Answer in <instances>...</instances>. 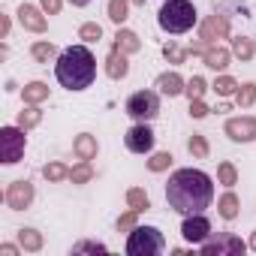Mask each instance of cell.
Masks as SVG:
<instances>
[{"label": "cell", "mask_w": 256, "mask_h": 256, "mask_svg": "<svg viewBox=\"0 0 256 256\" xmlns=\"http://www.w3.org/2000/svg\"><path fill=\"white\" fill-rule=\"evenodd\" d=\"M166 202L178 214H202L214 202V184L202 169H178L166 184Z\"/></svg>", "instance_id": "1"}, {"label": "cell", "mask_w": 256, "mask_h": 256, "mask_svg": "<svg viewBox=\"0 0 256 256\" xmlns=\"http://www.w3.org/2000/svg\"><path fill=\"white\" fill-rule=\"evenodd\" d=\"M54 76L66 90H84L96 78V58L88 46H70L58 54Z\"/></svg>", "instance_id": "2"}, {"label": "cell", "mask_w": 256, "mask_h": 256, "mask_svg": "<svg viewBox=\"0 0 256 256\" xmlns=\"http://www.w3.org/2000/svg\"><path fill=\"white\" fill-rule=\"evenodd\" d=\"M196 6L190 0H166L157 12V22L166 34H187L193 24H196Z\"/></svg>", "instance_id": "3"}, {"label": "cell", "mask_w": 256, "mask_h": 256, "mask_svg": "<svg viewBox=\"0 0 256 256\" xmlns=\"http://www.w3.org/2000/svg\"><path fill=\"white\" fill-rule=\"evenodd\" d=\"M166 250V238L157 226H133L126 238V253L130 256H157Z\"/></svg>", "instance_id": "4"}, {"label": "cell", "mask_w": 256, "mask_h": 256, "mask_svg": "<svg viewBox=\"0 0 256 256\" xmlns=\"http://www.w3.org/2000/svg\"><path fill=\"white\" fill-rule=\"evenodd\" d=\"M199 250H202V256H238L247 250V244L232 232H217V235H208L199 244Z\"/></svg>", "instance_id": "5"}, {"label": "cell", "mask_w": 256, "mask_h": 256, "mask_svg": "<svg viewBox=\"0 0 256 256\" xmlns=\"http://www.w3.org/2000/svg\"><path fill=\"white\" fill-rule=\"evenodd\" d=\"M126 114L139 124H148L160 114V96L154 90H136L130 100H126Z\"/></svg>", "instance_id": "6"}, {"label": "cell", "mask_w": 256, "mask_h": 256, "mask_svg": "<svg viewBox=\"0 0 256 256\" xmlns=\"http://www.w3.org/2000/svg\"><path fill=\"white\" fill-rule=\"evenodd\" d=\"M24 133L28 130H22L18 124L16 126H4V130H0V154H4V163L6 166H16L22 160V154H24Z\"/></svg>", "instance_id": "7"}, {"label": "cell", "mask_w": 256, "mask_h": 256, "mask_svg": "<svg viewBox=\"0 0 256 256\" xmlns=\"http://www.w3.org/2000/svg\"><path fill=\"white\" fill-rule=\"evenodd\" d=\"M154 130L148 124H136V126H130L126 130V136H124V145H126V151H133V154H151L154 151Z\"/></svg>", "instance_id": "8"}, {"label": "cell", "mask_w": 256, "mask_h": 256, "mask_svg": "<svg viewBox=\"0 0 256 256\" xmlns=\"http://www.w3.org/2000/svg\"><path fill=\"white\" fill-rule=\"evenodd\" d=\"M226 36H229V18L220 16V12L208 16V18L199 24V40H202L205 46H214L217 40H226Z\"/></svg>", "instance_id": "9"}, {"label": "cell", "mask_w": 256, "mask_h": 256, "mask_svg": "<svg viewBox=\"0 0 256 256\" xmlns=\"http://www.w3.org/2000/svg\"><path fill=\"white\" fill-rule=\"evenodd\" d=\"M223 130L232 142H256V118H250V114L229 118Z\"/></svg>", "instance_id": "10"}, {"label": "cell", "mask_w": 256, "mask_h": 256, "mask_svg": "<svg viewBox=\"0 0 256 256\" xmlns=\"http://www.w3.org/2000/svg\"><path fill=\"white\" fill-rule=\"evenodd\" d=\"M181 235L190 241V244H202L208 235H211V223L205 214H187L184 223H181Z\"/></svg>", "instance_id": "11"}, {"label": "cell", "mask_w": 256, "mask_h": 256, "mask_svg": "<svg viewBox=\"0 0 256 256\" xmlns=\"http://www.w3.org/2000/svg\"><path fill=\"white\" fill-rule=\"evenodd\" d=\"M30 202H34V184L30 181H12L6 187V205L12 211H24V208H30Z\"/></svg>", "instance_id": "12"}, {"label": "cell", "mask_w": 256, "mask_h": 256, "mask_svg": "<svg viewBox=\"0 0 256 256\" xmlns=\"http://www.w3.org/2000/svg\"><path fill=\"white\" fill-rule=\"evenodd\" d=\"M18 22H22V28L34 30V34H46V28H48L46 16H42L36 6H30V4H22V6H18Z\"/></svg>", "instance_id": "13"}, {"label": "cell", "mask_w": 256, "mask_h": 256, "mask_svg": "<svg viewBox=\"0 0 256 256\" xmlns=\"http://www.w3.org/2000/svg\"><path fill=\"white\" fill-rule=\"evenodd\" d=\"M126 72H130V64H126V52H120L118 46H112L108 58H106V76L108 78H126Z\"/></svg>", "instance_id": "14"}, {"label": "cell", "mask_w": 256, "mask_h": 256, "mask_svg": "<svg viewBox=\"0 0 256 256\" xmlns=\"http://www.w3.org/2000/svg\"><path fill=\"white\" fill-rule=\"evenodd\" d=\"M229 52L226 48H220V46H208L205 52H202V60H205V66L208 70H214V72H223L226 66H229Z\"/></svg>", "instance_id": "15"}, {"label": "cell", "mask_w": 256, "mask_h": 256, "mask_svg": "<svg viewBox=\"0 0 256 256\" xmlns=\"http://www.w3.org/2000/svg\"><path fill=\"white\" fill-rule=\"evenodd\" d=\"M184 88H187V82L178 72H163L157 78V90L166 94V96H178V94H184Z\"/></svg>", "instance_id": "16"}, {"label": "cell", "mask_w": 256, "mask_h": 256, "mask_svg": "<svg viewBox=\"0 0 256 256\" xmlns=\"http://www.w3.org/2000/svg\"><path fill=\"white\" fill-rule=\"evenodd\" d=\"M114 46H118L120 52H126V54H136V52L142 48V40H139V34H133V30H120V28H118Z\"/></svg>", "instance_id": "17"}, {"label": "cell", "mask_w": 256, "mask_h": 256, "mask_svg": "<svg viewBox=\"0 0 256 256\" xmlns=\"http://www.w3.org/2000/svg\"><path fill=\"white\" fill-rule=\"evenodd\" d=\"M72 151L78 154V160H94V157H96V139H94L90 133H82V136H76Z\"/></svg>", "instance_id": "18"}, {"label": "cell", "mask_w": 256, "mask_h": 256, "mask_svg": "<svg viewBox=\"0 0 256 256\" xmlns=\"http://www.w3.org/2000/svg\"><path fill=\"white\" fill-rule=\"evenodd\" d=\"M24 102L28 106H40V102H46L48 100V84L46 82H30V84H24Z\"/></svg>", "instance_id": "19"}, {"label": "cell", "mask_w": 256, "mask_h": 256, "mask_svg": "<svg viewBox=\"0 0 256 256\" xmlns=\"http://www.w3.org/2000/svg\"><path fill=\"white\" fill-rule=\"evenodd\" d=\"M238 205H241V202H238V196L229 190V193H223V196H220L217 211H220V217H223V220H235V217H238Z\"/></svg>", "instance_id": "20"}, {"label": "cell", "mask_w": 256, "mask_h": 256, "mask_svg": "<svg viewBox=\"0 0 256 256\" xmlns=\"http://www.w3.org/2000/svg\"><path fill=\"white\" fill-rule=\"evenodd\" d=\"M18 244L24 247V250H30V253H36V250H42V235L36 232V229H18Z\"/></svg>", "instance_id": "21"}, {"label": "cell", "mask_w": 256, "mask_h": 256, "mask_svg": "<svg viewBox=\"0 0 256 256\" xmlns=\"http://www.w3.org/2000/svg\"><path fill=\"white\" fill-rule=\"evenodd\" d=\"M40 120H42V112L36 108V106H28V108H22L18 112V126L22 130H34V126H40Z\"/></svg>", "instance_id": "22"}, {"label": "cell", "mask_w": 256, "mask_h": 256, "mask_svg": "<svg viewBox=\"0 0 256 256\" xmlns=\"http://www.w3.org/2000/svg\"><path fill=\"white\" fill-rule=\"evenodd\" d=\"M232 54L241 58V60H250V58L256 54V42L247 40V36H235V40H232Z\"/></svg>", "instance_id": "23"}, {"label": "cell", "mask_w": 256, "mask_h": 256, "mask_svg": "<svg viewBox=\"0 0 256 256\" xmlns=\"http://www.w3.org/2000/svg\"><path fill=\"white\" fill-rule=\"evenodd\" d=\"M30 54H34V60H40V64H48V60L58 54V48H54V42H48V40H40V42H34V46H30Z\"/></svg>", "instance_id": "24"}, {"label": "cell", "mask_w": 256, "mask_h": 256, "mask_svg": "<svg viewBox=\"0 0 256 256\" xmlns=\"http://www.w3.org/2000/svg\"><path fill=\"white\" fill-rule=\"evenodd\" d=\"M126 205L136 208V211L142 214V211H148V208H151V199H148V193H145L142 187H133V190H126Z\"/></svg>", "instance_id": "25"}, {"label": "cell", "mask_w": 256, "mask_h": 256, "mask_svg": "<svg viewBox=\"0 0 256 256\" xmlns=\"http://www.w3.org/2000/svg\"><path fill=\"white\" fill-rule=\"evenodd\" d=\"M235 102H238L241 108L253 106V102H256V82H244V84H238V90H235Z\"/></svg>", "instance_id": "26"}, {"label": "cell", "mask_w": 256, "mask_h": 256, "mask_svg": "<svg viewBox=\"0 0 256 256\" xmlns=\"http://www.w3.org/2000/svg\"><path fill=\"white\" fill-rule=\"evenodd\" d=\"M42 178L52 181V184H58V181H66V178H70V169H66L64 163H46V166H42Z\"/></svg>", "instance_id": "27"}, {"label": "cell", "mask_w": 256, "mask_h": 256, "mask_svg": "<svg viewBox=\"0 0 256 256\" xmlns=\"http://www.w3.org/2000/svg\"><path fill=\"white\" fill-rule=\"evenodd\" d=\"M90 178H94V166H90V160H82L78 166L70 169V181H72V184H88Z\"/></svg>", "instance_id": "28"}, {"label": "cell", "mask_w": 256, "mask_h": 256, "mask_svg": "<svg viewBox=\"0 0 256 256\" xmlns=\"http://www.w3.org/2000/svg\"><path fill=\"white\" fill-rule=\"evenodd\" d=\"M187 151H190L196 160H205V157L211 154V148H208L205 136H199V133H193V136H190V142H187Z\"/></svg>", "instance_id": "29"}, {"label": "cell", "mask_w": 256, "mask_h": 256, "mask_svg": "<svg viewBox=\"0 0 256 256\" xmlns=\"http://www.w3.org/2000/svg\"><path fill=\"white\" fill-rule=\"evenodd\" d=\"M217 178H220L223 187H235V184H238V169H235L229 160H223V163L217 166Z\"/></svg>", "instance_id": "30"}, {"label": "cell", "mask_w": 256, "mask_h": 256, "mask_svg": "<svg viewBox=\"0 0 256 256\" xmlns=\"http://www.w3.org/2000/svg\"><path fill=\"white\" fill-rule=\"evenodd\" d=\"M211 88H214V94H217V96H232V94L238 90V82H235L232 76H220Z\"/></svg>", "instance_id": "31"}, {"label": "cell", "mask_w": 256, "mask_h": 256, "mask_svg": "<svg viewBox=\"0 0 256 256\" xmlns=\"http://www.w3.org/2000/svg\"><path fill=\"white\" fill-rule=\"evenodd\" d=\"M126 6H130V0H108V22L120 24L126 18Z\"/></svg>", "instance_id": "32"}, {"label": "cell", "mask_w": 256, "mask_h": 256, "mask_svg": "<svg viewBox=\"0 0 256 256\" xmlns=\"http://www.w3.org/2000/svg\"><path fill=\"white\" fill-rule=\"evenodd\" d=\"M78 40H84V42H96V40H102V28H100L96 22H84V24L78 28Z\"/></svg>", "instance_id": "33"}, {"label": "cell", "mask_w": 256, "mask_h": 256, "mask_svg": "<svg viewBox=\"0 0 256 256\" xmlns=\"http://www.w3.org/2000/svg\"><path fill=\"white\" fill-rule=\"evenodd\" d=\"M208 90V84H205V78L202 76H193L190 82H187V88H184V94L190 96V100H202V94Z\"/></svg>", "instance_id": "34"}, {"label": "cell", "mask_w": 256, "mask_h": 256, "mask_svg": "<svg viewBox=\"0 0 256 256\" xmlns=\"http://www.w3.org/2000/svg\"><path fill=\"white\" fill-rule=\"evenodd\" d=\"M187 54H190V52H184V48L175 46V42H166V46H163V58H166L169 64H184Z\"/></svg>", "instance_id": "35"}, {"label": "cell", "mask_w": 256, "mask_h": 256, "mask_svg": "<svg viewBox=\"0 0 256 256\" xmlns=\"http://www.w3.org/2000/svg\"><path fill=\"white\" fill-rule=\"evenodd\" d=\"M169 166H172V154H169V151H160V154H154V157L148 160V169H151V172H166Z\"/></svg>", "instance_id": "36"}, {"label": "cell", "mask_w": 256, "mask_h": 256, "mask_svg": "<svg viewBox=\"0 0 256 256\" xmlns=\"http://www.w3.org/2000/svg\"><path fill=\"white\" fill-rule=\"evenodd\" d=\"M214 4V12H220V16H229V10H244V0H211Z\"/></svg>", "instance_id": "37"}, {"label": "cell", "mask_w": 256, "mask_h": 256, "mask_svg": "<svg viewBox=\"0 0 256 256\" xmlns=\"http://www.w3.org/2000/svg\"><path fill=\"white\" fill-rule=\"evenodd\" d=\"M72 253H106V244H96V241H82L72 247Z\"/></svg>", "instance_id": "38"}, {"label": "cell", "mask_w": 256, "mask_h": 256, "mask_svg": "<svg viewBox=\"0 0 256 256\" xmlns=\"http://www.w3.org/2000/svg\"><path fill=\"white\" fill-rule=\"evenodd\" d=\"M136 214H139L136 208H130V211H126V214H120V220H118V229H120V232H126V229H133V226H136Z\"/></svg>", "instance_id": "39"}, {"label": "cell", "mask_w": 256, "mask_h": 256, "mask_svg": "<svg viewBox=\"0 0 256 256\" xmlns=\"http://www.w3.org/2000/svg\"><path fill=\"white\" fill-rule=\"evenodd\" d=\"M40 6H42V12H48V16H58L60 6H64V0H40Z\"/></svg>", "instance_id": "40"}, {"label": "cell", "mask_w": 256, "mask_h": 256, "mask_svg": "<svg viewBox=\"0 0 256 256\" xmlns=\"http://www.w3.org/2000/svg\"><path fill=\"white\" fill-rule=\"evenodd\" d=\"M208 112H211V108H208L202 100H190V114H193V118H205Z\"/></svg>", "instance_id": "41"}, {"label": "cell", "mask_w": 256, "mask_h": 256, "mask_svg": "<svg viewBox=\"0 0 256 256\" xmlns=\"http://www.w3.org/2000/svg\"><path fill=\"white\" fill-rule=\"evenodd\" d=\"M0 253H4V256H16L18 247H16V244H4V247H0Z\"/></svg>", "instance_id": "42"}, {"label": "cell", "mask_w": 256, "mask_h": 256, "mask_svg": "<svg viewBox=\"0 0 256 256\" xmlns=\"http://www.w3.org/2000/svg\"><path fill=\"white\" fill-rule=\"evenodd\" d=\"M72 6H88V4H94V0H70Z\"/></svg>", "instance_id": "43"}, {"label": "cell", "mask_w": 256, "mask_h": 256, "mask_svg": "<svg viewBox=\"0 0 256 256\" xmlns=\"http://www.w3.org/2000/svg\"><path fill=\"white\" fill-rule=\"evenodd\" d=\"M247 247H250V250H256V232L250 235V244H247Z\"/></svg>", "instance_id": "44"}]
</instances>
